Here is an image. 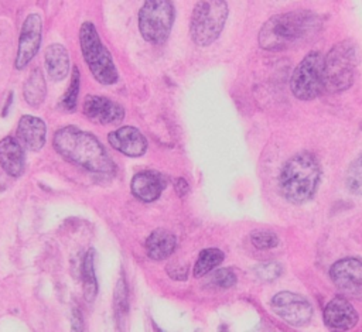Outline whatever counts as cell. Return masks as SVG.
I'll return each instance as SVG.
<instances>
[{
	"mask_svg": "<svg viewBox=\"0 0 362 332\" xmlns=\"http://www.w3.org/2000/svg\"><path fill=\"white\" fill-rule=\"evenodd\" d=\"M291 89L300 101H313L324 91V57L318 51L309 53L295 68Z\"/></svg>",
	"mask_w": 362,
	"mask_h": 332,
	"instance_id": "obj_8",
	"label": "cell"
},
{
	"mask_svg": "<svg viewBox=\"0 0 362 332\" xmlns=\"http://www.w3.org/2000/svg\"><path fill=\"white\" fill-rule=\"evenodd\" d=\"M175 190L178 191V194H180L181 197L186 195V194L189 193V184H187V181L183 180V178H180V180L175 182Z\"/></svg>",
	"mask_w": 362,
	"mask_h": 332,
	"instance_id": "obj_29",
	"label": "cell"
},
{
	"mask_svg": "<svg viewBox=\"0 0 362 332\" xmlns=\"http://www.w3.org/2000/svg\"><path fill=\"white\" fill-rule=\"evenodd\" d=\"M46 94H47V85H46L43 72L40 68H35L31 71V73L24 84V88H23L24 99L30 106L39 107L44 102Z\"/></svg>",
	"mask_w": 362,
	"mask_h": 332,
	"instance_id": "obj_20",
	"label": "cell"
},
{
	"mask_svg": "<svg viewBox=\"0 0 362 332\" xmlns=\"http://www.w3.org/2000/svg\"><path fill=\"white\" fill-rule=\"evenodd\" d=\"M44 61L49 77L53 81L58 82L67 78L69 72V54L62 44H53L47 47Z\"/></svg>",
	"mask_w": 362,
	"mask_h": 332,
	"instance_id": "obj_18",
	"label": "cell"
},
{
	"mask_svg": "<svg viewBox=\"0 0 362 332\" xmlns=\"http://www.w3.org/2000/svg\"><path fill=\"white\" fill-rule=\"evenodd\" d=\"M85 116L98 125H119L125 119L122 105L105 96L89 95L84 102Z\"/></svg>",
	"mask_w": 362,
	"mask_h": 332,
	"instance_id": "obj_12",
	"label": "cell"
},
{
	"mask_svg": "<svg viewBox=\"0 0 362 332\" xmlns=\"http://www.w3.org/2000/svg\"><path fill=\"white\" fill-rule=\"evenodd\" d=\"M110 143L115 150L129 157H140L148 150V140L136 128L123 126L110 133Z\"/></svg>",
	"mask_w": 362,
	"mask_h": 332,
	"instance_id": "obj_13",
	"label": "cell"
},
{
	"mask_svg": "<svg viewBox=\"0 0 362 332\" xmlns=\"http://www.w3.org/2000/svg\"><path fill=\"white\" fill-rule=\"evenodd\" d=\"M209 281H211V284H214L216 287L228 288V287H232L236 283V276L230 269H221V270H216L209 277Z\"/></svg>",
	"mask_w": 362,
	"mask_h": 332,
	"instance_id": "obj_27",
	"label": "cell"
},
{
	"mask_svg": "<svg viewBox=\"0 0 362 332\" xmlns=\"http://www.w3.org/2000/svg\"><path fill=\"white\" fill-rule=\"evenodd\" d=\"M358 62L356 47L352 42L344 40L336 44L327 57H324V91L343 92L354 82Z\"/></svg>",
	"mask_w": 362,
	"mask_h": 332,
	"instance_id": "obj_6",
	"label": "cell"
},
{
	"mask_svg": "<svg viewBox=\"0 0 362 332\" xmlns=\"http://www.w3.org/2000/svg\"><path fill=\"white\" fill-rule=\"evenodd\" d=\"M330 276L336 287L347 296L362 294V262L352 257L338 261L333 265Z\"/></svg>",
	"mask_w": 362,
	"mask_h": 332,
	"instance_id": "obj_11",
	"label": "cell"
},
{
	"mask_svg": "<svg viewBox=\"0 0 362 332\" xmlns=\"http://www.w3.org/2000/svg\"><path fill=\"white\" fill-rule=\"evenodd\" d=\"M224 261V252L216 247H209L205 249L200 253L198 261L194 268V276L196 277H202L211 270H214L216 266L221 265Z\"/></svg>",
	"mask_w": 362,
	"mask_h": 332,
	"instance_id": "obj_21",
	"label": "cell"
},
{
	"mask_svg": "<svg viewBox=\"0 0 362 332\" xmlns=\"http://www.w3.org/2000/svg\"><path fill=\"white\" fill-rule=\"evenodd\" d=\"M250 242L257 249L268 250V249H273L279 245V238L269 231H258L255 234H252Z\"/></svg>",
	"mask_w": 362,
	"mask_h": 332,
	"instance_id": "obj_25",
	"label": "cell"
},
{
	"mask_svg": "<svg viewBox=\"0 0 362 332\" xmlns=\"http://www.w3.org/2000/svg\"><path fill=\"white\" fill-rule=\"evenodd\" d=\"M177 247V238L166 229L155 231L146 241L148 256L153 261H164L170 257Z\"/></svg>",
	"mask_w": 362,
	"mask_h": 332,
	"instance_id": "obj_19",
	"label": "cell"
},
{
	"mask_svg": "<svg viewBox=\"0 0 362 332\" xmlns=\"http://www.w3.org/2000/svg\"><path fill=\"white\" fill-rule=\"evenodd\" d=\"M133 195L143 202L156 201L166 189L164 177L153 170L137 173L130 184Z\"/></svg>",
	"mask_w": 362,
	"mask_h": 332,
	"instance_id": "obj_14",
	"label": "cell"
},
{
	"mask_svg": "<svg viewBox=\"0 0 362 332\" xmlns=\"http://www.w3.org/2000/svg\"><path fill=\"white\" fill-rule=\"evenodd\" d=\"M43 39V19L39 13H31L26 17L19 39V49L15 67L24 69L28 62L39 53Z\"/></svg>",
	"mask_w": 362,
	"mask_h": 332,
	"instance_id": "obj_10",
	"label": "cell"
},
{
	"mask_svg": "<svg viewBox=\"0 0 362 332\" xmlns=\"http://www.w3.org/2000/svg\"><path fill=\"white\" fill-rule=\"evenodd\" d=\"M78 94H80V71L77 67H74L69 88L67 91V94L61 98V102H60L61 109H64L65 112H72V110H76Z\"/></svg>",
	"mask_w": 362,
	"mask_h": 332,
	"instance_id": "obj_23",
	"label": "cell"
},
{
	"mask_svg": "<svg viewBox=\"0 0 362 332\" xmlns=\"http://www.w3.org/2000/svg\"><path fill=\"white\" fill-rule=\"evenodd\" d=\"M26 156L19 140L6 137L0 140V166L12 177H20L24 171Z\"/></svg>",
	"mask_w": 362,
	"mask_h": 332,
	"instance_id": "obj_17",
	"label": "cell"
},
{
	"mask_svg": "<svg viewBox=\"0 0 362 332\" xmlns=\"http://www.w3.org/2000/svg\"><path fill=\"white\" fill-rule=\"evenodd\" d=\"M47 126L44 121L31 115L21 116L17 125V140L30 152H39L46 144Z\"/></svg>",
	"mask_w": 362,
	"mask_h": 332,
	"instance_id": "obj_16",
	"label": "cell"
},
{
	"mask_svg": "<svg viewBox=\"0 0 362 332\" xmlns=\"http://www.w3.org/2000/svg\"><path fill=\"white\" fill-rule=\"evenodd\" d=\"M324 322L333 329L348 331L356 325L358 314L350 302L336 297L324 308Z\"/></svg>",
	"mask_w": 362,
	"mask_h": 332,
	"instance_id": "obj_15",
	"label": "cell"
},
{
	"mask_svg": "<svg viewBox=\"0 0 362 332\" xmlns=\"http://www.w3.org/2000/svg\"><path fill=\"white\" fill-rule=\"evenodd\" d=\"M80 44L89 71L102 85H112L119 76L111 53L102 44L101 37L91 21H85L80 30Z\"/></svg>",
	"mask_w": 362,
	"mask_h": 332,
	"instance_id": "obj_5",
	"label": "cell"
},
{
	"mask_svg": "<svg viewBox=\"0 0 362 332\" xmlns=\"http://www.w3.org/2000/svg\"><path fill=\"white\" fill-rule=\"evenodd\" d=\"M228 12L227 0H200L191 15L190 34L193 42L200 47L211 46L223 33Z\"/></svg>",
	"mask_w": 362,
	"mask_h": 332,
	"instance_id": "obj_4",
	"label": "cell"
},
{
	"mask_svg": "<svg viewBox=\"0 0 362 332\" xmlns=\"http://www.w3.org/2000/svg\"><path fill=\"white\" fill-rule=\"evenodd\" d=\"M53 144L60 156L84 170L99 174H110L115 170L112 159L101 141L78 128H61L54 134Z\"/></svg>",
	"mask_w": 362,
	"mask_h": 332,
	"instance_id": "obj_2",
	"label": "cell"
},
{
	"mask_svg": "<svg viewBox=\"0 0 362 332\" xmlns=\"http://www.w3.org/2000/svg\"><path fill=\"white\" fill-rule=\"evenodd\" d=\"M322 17L310 10H296L270 17L259 30L258 43L266 51H284L300 46L321 31Z\"/></svg>",
	"mask_w": 362,
	"mask_h": 332,
	"instance_id": "obj_1",
	"label": "cell"
},
{
	"mask_svg": "<svg viewBox=\"0 0 362 332\" xmlns=\"http://www.w3.org/2000/svg\"><path fill=\"white\" fill-rule=\"evenodd\" d=\"M167 273L173 280L177 281H184L189 277V265L183 263H171L167 268Z\"/></svg>",
	"mask_w": 362,
	"mask_h": 332,
	"instance_id": "obj_28",
	"label": "cell"
},
{
	"mask_svg": "<svg viewBox=\"0 0 362 332\" xmlns=\"http://www.w3.org/2000/svg\"><path fill=\"white\" fill-rule=\"evenodd\" d=\"M321 178V168L314 155L302 152L288 160L279 177L283 197L292 204H303L314 197Z\"/></svg>",
	"mask_w": 362,
	"mask_h": 332,
	"instance_id": "obj_3",
	"label": "cell"
},
{
	"mask_svg": "<svg viewBox=\"0 0 362 332\" xmlns=\"http://www.w3.org/2000/svg\"><path fill=\"white\" fill-rule=\"evenodd\" d=\"M174 6L171 0H144L139 12V31L152 44L164 43L173 28Z\"/></svg>",
	"mask_w": 362,
	"mask_h": 332,
	"instance_id": "obj_7",
	"label": "cell"
},
{
	"mask_svg": "<svg viewBox=\"0 0 362 332\" xmlns=\"http://www.w3.org/2000/svg\"><path fill=\"white\" fill-rule=\"evenodd\" d=\"M94 257L95 252L91 249L84 259V266H83V280H84V292L87 302L92 303L98 294V281L95 276V268H94Z\"/></svg>",
	"mask_w": 362,
	"mask_h": 332,
	"instance_id": "obj_22",
	"label": "cell"
},
{
	"mask_svg": "<svg viewBox=\"0 0 362 332\" xmlns=\"http://www.w3.org/2000/svg\"><path fill=\"white\" fill-rule=\"evenodd\" d=\"M255 273H257L258 279L269 283V281H275L277 277H280V274L283 273V268L277 262H266V263L259 265L255 269Z\"/></svg>",
	"mask_w": 362,
	"mask_h": 332,
	"instance_id": "obj_26",
	"label": "cell"
},
{
	"mask_svg": "<svg viewBox=\"0 0 362 332\" xmlns=\"http://www.w3.org/2000/svg\"><path fill=\"white\" fill-rule=\"evenodd\" d=\"M270 307L276 315L293 326L306 325L313 317L311 304L300 294L282 291L272 299Z\"/></svg>",
	"mask_w": 362,
	"mask_h": 332,
	"instance_id": "obj_9",
	"label": "cell"
},
{
	"mask_svg": "<svg viewBox=\"0 0 362 332\" xmlns=\"http://www.w3.org/2000/svg\"><path fill=\"white\" fill-rule=\"evenodd\" d=\"M345 184L350 193L355 195H362V153L350 166L345 177Z\"/></svg>",
	"mask_w": 362,
	"mask_h": 332,
	"instance_id": "obj_24",
	"label": "cell"
}]
</instances>
